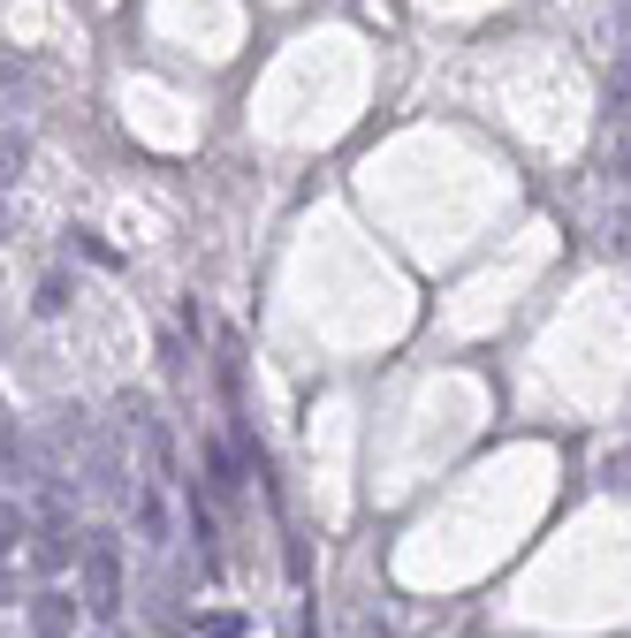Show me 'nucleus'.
I'll return each mask as SVG.
<instances>
[{"mask_svg": "<svg viewBox=\"0 0 631 638\" xmlns=\"http://www.w3.org/2000/svg\"><path fill=\"white\" fill-rule=\"evenodd\" d=\"M85 593H91V616H115L123 608V554H115L107 532L85 540Z\"/></svg>", "mask_w": 631, "mask_h": 638, "instance_id": "f257e3e1", "label": "nucleus"}, {"mask_svg": "<svg viewBox=\"0 0 631 638\" xmlns=\"http://www.w3.org/2000/svg\"><path fill=\"white\" fill-rule=\"evenodd\" d=\"M69 624H77V600H69V593H46L39 600V631L46 638H69Z\"/></svg>", "mask_w": 631, "mask_h": 638, "instance_id": "f03ea898", "label": "nucleus"}, {"mask_svg": "<svg viewBox=\"0 0 631 638\" xmlns=\"http://www.w3.org/2000/svg\"><path fill=\"white\" fill-rule=\"evenodd\" d=\"M617 16H624V23H631V0H617Z\"/></svg>", "mask_w": 631, "mask_h": 638, "instance_id": "7ed1b4c3", "label": "nucleus"}]
</instances>
